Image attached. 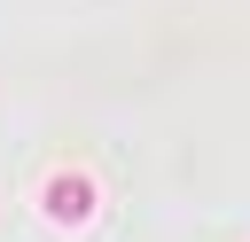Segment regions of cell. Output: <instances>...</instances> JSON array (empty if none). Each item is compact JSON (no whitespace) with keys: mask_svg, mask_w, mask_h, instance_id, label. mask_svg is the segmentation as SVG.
<instances>
[{"mask_svg":"<svg viewBox=\"0 0 250 242\" xmlns=\"http://www.w3.org/2000/svg\"><path fill=\"white\" fill-rule=\"evenodd\" d=\"M47 219L55 226H86L94 219V180L86 172H55L47 180Z\"/></svg>","mask_w":250,"mask_h":242,"instance_id":"6da1fadb","label":"cell"}]
</instances>
